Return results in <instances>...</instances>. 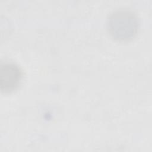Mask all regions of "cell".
I'll return each instance as SVG.
<instances>
[{"label": "cell", "mask_w": 152, "mask_h": 152, "mask_svg": "<svg viewBox=\"0 0 152 152\" xmlns=\"http://www.w3.org/2000/svg\"><path fill=\"white\" fill-rule=\"evenodd\" d=\"M139 21L131 10L121 8L113 11L107 20V28L112 38L118 41H128L137 33Z\"/></svg>", "instance_id": "1"}, {"label": "cell", "mask_w": 152, "mask_h": 152, "mask_svg": "<svg viewBox=\"0 0 152 152\" xmlns=\"http://www.w3.org/2000/svg\"><path fill=\"white\" fill-rule=\"evenodd\" d=\"M22 78V72L19 66L12 62H5L0 64V89L3 93L15 90Z\"/></svg>", "instance_id": "2"}]
</instances>
